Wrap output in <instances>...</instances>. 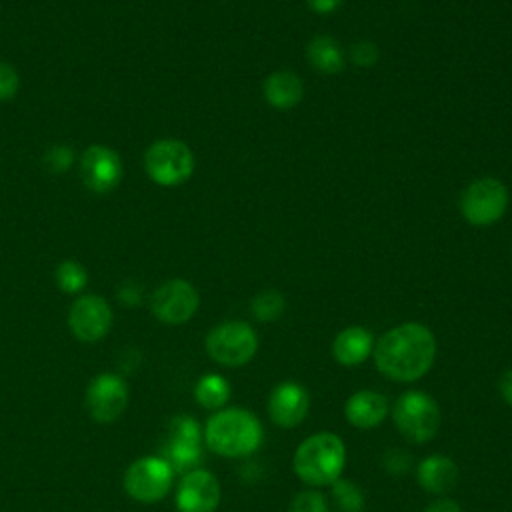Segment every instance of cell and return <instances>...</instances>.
<instances>
[{"instance_id":"cell-1","label":"cell","mask_w":512,"mask_h":512,"mask_svg":"<svg viewBox=\"0 0 512 512\" xmlns=\"http://www.w3.org/2000/svg\"><path fill=\"white\" fill-rule=\"evenodd\" d=\"M372 356L386 378L414 382L430 370L436 356V338L424 324L404 322L376 340Z\"/></svg>"},{"instance_id":"cell-2","label":"cell","mask_w":512,"mask_h":512,"mask_svg":"<svg viewBox=\"0 0 512 512\" xmlns=\"http://www.w3.org/2000/svg\"><path fill=\"white\" fill-rule=\"evenodd\" d=\"M204 440L212 452L226 458H240L260 446L262 426L250 410L224 408L208 418Z\"/></svg>"},{"instance_id":"cell-3","label":"cell","mask_w":512,"mask_h":512,"mask_svg":"<svg viewBox=\"0 0 512 512\" xmlns=\"http://www.w3.org/2000/svg\"><path fill=\"white\" fill-rule=\"evenodd\" d=\"M344 462V442L332 432L308 436L294 452V472L310 486H328L338 480L344 470Z\"/></svg>"},{"instance_id":"cell-4","label":"cell","mask_w":512,"mask_h":512,"mask_svg":"<svg viewBox=\"0 0 512 512\" xmlns=\"http://www.w3.org/2000/svg\"><path fill=\"white\" fill-rule=\"evenodd\" d=\"M396 430L414 444L430 442L440 428V408L436 400L422 390H408L400 394L392 408Z\"/></svg>"},{"instance_id":"cell-5","label":"cell","mask_w":512,"mask_h":512,"mask_svg":"<svg viewBox=\"0 0 512 512\" xmlns=\"http://www.w3.org/2000/svg\"><path fill=\"white\" fill-rule=\"evenodd\" d=\"M258 350V336L252 326L240 320H228L214 326L206 336L208 356L222 366H244Z\"/></svg>"},{"instance_id":"cell-6","label":"cell","mask_w":512,"mask_h":512,"mask_svg":"<svg viewBox=\"0 0 512 512\" xmlns=\"http://www.w3.org/2000/svg\"><path fill=\"white\" fill-rule=\"evenodd\" d=\"M144 170L160 186H178L194 172L192 150L174 138H162L150 144L144 154Z\"/></svg>"},{"instance_id":"cell-7","label":"cell","mask_w":512,"mask_h":512,"mask_svg":"<svg viewBox=\"0 0 512 512\" xmlns=\"http://www.w3.org/2000/svg\"><path fill=\"white\" fill-rule=\"evenodd\" d=\"M508 208L506 186L490 176L470 182L460 196L462 216L474 226H488L502 218Z\"/></svg>"},{"instance_id":"cell-8","label":"cell","mask_w":512,"mask_h":512,"mask_svg":"<svg viewBox=\"0 0 512 512\" xmlns=\"http://www.w3.org/2000/svg\"><path fill=\"white\" fill-rule=\"evenodd\" d=\"M172 468L160 456H146L132 462L124 474V490L138 502H158L172 486Z\"/></svg>"},{"instance_id":"cell-9","label":"cell","mask_w":512,"mask_h":512,"mask_svg":"<svg viewBox=\"0 0 512 512\" xmlns=\"http://www.w3.org/2000/svg\"><path fill=\"white\" fill-rule=\"evenodd\" d=\"M198 304H200V298L196 288L182 278L164 282L160 288L154 290L150 298L152 314L164 324L188 322L196 314Z\"/></svg>"},{"instance_id":"cell-10","label":"cell","mask_w":512,"mask_h":512,"mask_svg":"<svg viewBox=\"0 0 512 512\" xmlns=\"http://www.w3.org/2000/svg\"><path fill=\"white\" fill-rule=\"evenodd\" d=\"M172 472H190L202 458L200 448V428L190 416H176L170 422V436L162 448V456Z\"/></svg>"},{"instance_id":"cell-11","label":"cell","mask_w":512,"mask_h":512,"mask_svg":"<svg viewBox=\"0 0 512 512\" xmlns=\"http://www.w3.org/2000/svg\"><path fill=\"white\" fill-rule=\"evenodd\" d=\"M122 174L124 168L116 150L102 144H92L82 152L80 178L88 190L106 194L120 184Z\"/></svg>"},{"instance_id":"cell-12","label":"cell","mask_w":512,"mask_h":512,"mask_svg":"<svg viewBox=\"0 0 512 512\" xmlns=\"http://www.w3.org/2000/svg\"><path fill=\"white\" fill-rule=\"evenodd\" d=\"M68 324L78 340L96 342L108 334L112 326V310L102 296L86 294L74 300Z\"/></svg>"},{"instance_id":"cell-13","label":"cell","mask_w":512,"mask_h":512,"mask_svg":"<svg viewBox=\"0 0 512 512\" xmlns=\"http://www.w3.org/2000/svg\"><path fill=\"white\" fill-rule=\"evenodd\" d=\"M128 404V388L116 374H98L86 392V406L96 422L116 420Z\"/></svg>"},{"instance_id":"cell-14","label":"cell","mask_w":512,"mask_h":512,"mask_svg":"<svg viewBox=\"0 0 512 512\" xmlns=\"http://www.w3.org/2000/svg\"><path fill=\"white\" fill-rule=\"evenodd\" d=\"M220 504V484L208 470L196 468L184 474L176 490L180 512H214Z\"/></svg>"},{"instance_id":"cell-15","label":"cell","mask_w":512,"mask_h":512,"mask_svg":"<svg viewBox=\"0 0 512 512\" xmlns=\"http://www.w3.org/2000/svg\"><path fill=\"white\" fill-rule=\"evenodd\" d=\"M310 408V396L298 382L286 380L272 388L268 396V416L280 428H296L302 424Z\"/></svg>"},{"instance_id":"cell-16","label":"cell","mask_w":512,"mask_h":512,"mask_svg":"<svg viewBox=\"0 0 512 512\" xmlns=\"http://www.w3.org/2000/svg\"><path fill=\"white\" fill-rule=\"evenodd\" d=\"M388 410V398L376 390H358L344 404L346 420L360 430H370L382 424Z\"/></svg>"},{"instance_id":"cell-17","label":"cell","mask_w":512,"mask_h":512,"mask_svg":"<svg viewBox=\"0 0 512 512\" xmlns=\"http://www.w3.org/2000/svg\"><path fill=\"white\" fill-rule=\"evenodd\" d=\"M416 478L426 492L444 496L458 484V466L444 454H432L418 464Z\"/></svg>"},{"instance_id":"cell-18","label":"cell","mask_w":512,"mask_h":512,"mask_svg":"<svg viewBox=\"0 0 512 512\" xmlns=\"http://www.w3.org/2000/svg\"><path fill=\"white\" fill-rule=\"evenodd\" d=\"M374 350V336L362 326H348L340 330L332 342V354L342 366L362 364Z\"/></svg>"},{"instance_id":"cell-19","label":"cell","mask_w":512,"mask_h":512,"mask_svg":"<svg viewBox=\"0 0 512 512\" xmlns=\"http://www.w3.org/2000/svg\"><path fill=\"white\" fill-rule=\"evenodd\" d=\"M262 92H264L266 102L272 108L288 110V108H294L302 100L304 86L296 74H292L288 70H278V72H272L264 80Z\"/></svg>"},{"instance_id":"cell-20","label":"cell","mask_w":512,"mask_h":512,"mask_svg":"<svg viewBox=\"0 0 512 512\" xmlns=\"http://www.w3.org/2000/svg\"><path fill=\"white\" fill-rule=\"evenodd\" d=\"M308 62L322 74H338L344 68V54L332 36H314L306 46Z\"/></svg>"},{"instance_id":"cell-21","label":"cell","mask_w":512,"mask_h":512,"mask_svg":"<svg viewBox=\"0 0 512 512\" xmlns=\"http://www.w3.org/2000/svg\"><path fill=\"white\" fill-rule=\"evenodd\" d=\"M196 402L208 410L222 408L230 398V386L228 380L220 374H206L196 382L194 388Z\"/></svg>"},{"instance_id":"cell-22","label":"cell","mask_w":512,"mask_h":512,"mask_svg":"<svg viewBox=\"0 0 512 512\" xmlns=\"http://www.w3.org/2000/svg\"><path fill=\"white\" fill-rule=\"evenodd\" d=\"M284 308H286V302H284V296L278 290L258 292L250 302L252 316L260 322L278 320L284 314Z\"/></svg>"},{"instance_id":"cell-23","label":"cell","mask_w":512,"mask_h":512,"mask_svg":"<svg viewBox=\"0 0 512 512\" xmlns=\"http://www.w3.org/2000/svg\"><path fill=\"white\" fill-rule=\"evenodd\" d=\"M332 498L340 512H362L364 510V494L362 490L346 478H338L332 484Z\"/></svg>"},{"instance_id":"cell-24","label":"cell","mask_w":512,"mask_h":512,"mask_svg":"<svg viewBox=\"0 0 512 512\" xmlns=\"http://www.w3.org/2000/svg\"><path fill=\"white\" fill-rule=\"evenodd\" d=\"M88 282L84 266L76 260H64L56 268V284L66 294H78Z\"/></svg>"},{"instance_id":"cell-25","label":"cell","mask_w":512,"mask_h":512,"mask_svg":"<svg viewBox=\"0 0 512 512\" xmlns=\"http://www.w3.org/2000/svg\"><path fill=\"white\" fill-rule=\"evenodd\" d=\"M288 512H328V504L322 492L304 490L290 502Z\"/></svg>"},{"instance_id":"cell-26","label":"cell","mask_w":512,"mask_h":512,"mask_svg":"<svg viewBox=\"0 0 512 512\" xmlns=\"http://www.w3.org/2000/svg\"><path fill=\"white\" fill-rule=\"evenodd\" d=\"M44 162L52 172H66L74 162V152L70 146H54L44 156Z\"/></svg>"},{"instance_id":"cell-27","label":"cell","mask_w":512,"mask_h":512,"mask_svg":"<svg viewBox=\"0 0 512 512\" xmlns=\"http://www.w3.org/2000/svg\"><path fill=\"white\" fill-rule=\"evenodd\" d=\"M20 86V78L14 66L0 62V100H10Z\"/></svg>"},{"instance_id":"cell-28","label":"cell","mask_w":512,"mask_h":512,"mask_svg":"<svg viewBox=\"0 0 512 512\" xmlns=\"http://www.w3.org/2000/svg\"><path fill=\"white\" fill-rule=\"evenodd\" d=\"M350 58L356 66H372L376 60H378V48L374 42L370 40H362V42H356L350 50Z\"/></svg>"},{"instance_id":"cell-29","label":"cell","mask_w":512,"mask_h":512,"mask_svg":"<svg viewBox=\"0 0 512 512\" xmlns=\"http://www.w3.org/2000/svg\"><path fill=\"white\" fill-rule=\"evenodd\" d=\"M424 512H462L460 504L450 498H438L426 506Z\"/></svg>"},{"instance_id":"cell-30","label":"cell","mask_w":512,"mask_h":512,"mask_svg":"<svg viewBox=\"0 0 512 512\" xmlns=\"http://www.w3.org/2000/svg\"><path fill=\"white\" fill-rule=\"evenodd\" d=\"M344 0H308L310 10H314L316 14H330L334 12Z\"/></svg>"},{"instance_id":"cell-31","label":"cell","mask_w":512,"mask_h":512,"mask_svg":"<svg viewBox=\"0 0 512 512\" xmlns=\"http://www.w3.org/2000/svg\"><path fill=\"white\" fill-rule=\"evenodd\" d=\"M498 388H500V396L512 406V368H508V370L500 376Z\"/></svg>"}]
</instances>
